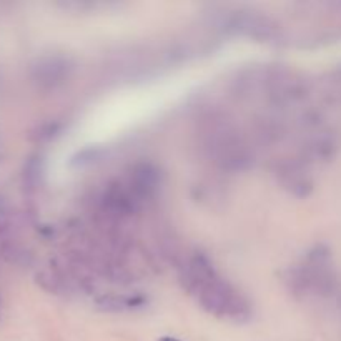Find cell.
Masks as SVG:
<instances>
[{"instance_id": "cell-1", "label": "cell", "mask_w": 341, "mask_h": 341, "mask_svg": "<svg viewBox=\"0 0 341 341\" xmlns=\"http://www.w3.org/2000/svg\"><path fill=\"white\" fill-rule=\"evenodd\" d=\"M160 341H180V340H176V338H170V336H167V338H162Z\"/></svg>"}]
</instances>
